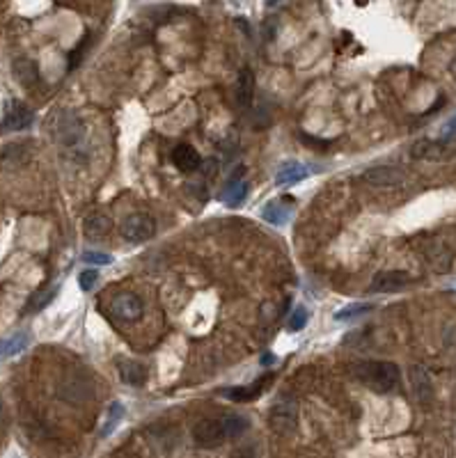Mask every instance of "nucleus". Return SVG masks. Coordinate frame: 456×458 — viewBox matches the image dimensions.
<instances>
[{
    "label": "nucleus",
    "mask_w": 456,
    "mask_h": 458,
    "mask_svg": "<svg viewBox=\"0 0 456 458\" xmlns=\"http://www.w3.org/2000/svg\"><path fill=\"white\" fill-rule=\"evenodd\" d=\"M269 424L273 431L282 433V436H287V433H294L296 424H298V408L292 399H282L276 406L271 408V415H269Z\"/></svg>",
    "instance_id": "39448f33"
},
{
    "label": "nucleus",
    "mask_w": 456,
    "mask_h": 458,
    "mask_svg": "<svg viewBox=\"0 0 456 458\" xmlns=\"http://www.w3.org/2000/svg\"><path fill=\"white\" fill-rule=\"evenodd\" d=\"M358 3H367V0H358Z\"/></svg>",
    "instance_id": "c9c22d12"
},
{
    "label": "nucleus",
    "mask_w": 456,
    "mask_h": 458,
    "mask_svg": "<svg viewBox=\"0 0 456 458\" xmlns=\"http://www.w3.org/2000/svg\"><path fill=\"white\" fill-rule=\"evenodd\" d=\"M51 131H53V138L60 143L62 147H78L83 140H85V124L80 122L78 115L73 113H57L53 122H51Z\"/></svg>",
    "instance_id": "f03ea898"
},
{
    "label": "nucleus",
    "mask_w": 456,
    "mask_h": 458,
    "mask_svg": "<svg viewBox=\"0 0 456 458\" xmlns=\"http://www.w3.org/2000/svg\"><path fill=\"white\" fill-rule=\"evenodd\" d=\"M438 140H441V143H445V145H450L452 140H456V115L443 124V129H441V138H438Z\"/></svg>",
    "instance_id": "c85d7f7f"
},
{
    "label": "nucleus",
    "mask_w": 456,
    "mask_h": 458,
    "mask_svg": "<svg viewBox=\"0 0 456 458\" xmlns=\"http://www.w3.org/2000/svg\"><path fill=\"white\" fill-rule=\"evenodd\" d=\"M351 373L358 378L362 385H367L371 392L387 394L399 387L401 371L394 362L385 360H362L351 366Z\"/></svg>",
    "instance_id": "f257e3e1"
},
{
    "label": "nucleus",
    "mask_w": 456,
    "mask_h": 458,
    "mask_svg": "<svg viewBox=\"0 0 456 458\" xmlns=\"http://www.w3.org/2000/svg\"><path fill=\"white\" fill-rule=\"evenodd\" d=\"M83 262H85V264H94V266H111L113 264V255L99 252V250H87V252H83Z\"/></svg>",
    "instance_id": "bb28decb"
},
{
    "label": "nucleus",
    "mask_w": 456,
    "mask_h": 458,
    "mask_svg": "<svg viewBox=\"0 0 456 458\" xmlns=\"http://www.w3.org/2000/svg\"><path fill=\"white\" fill-rule=\"evenodd\" d=\"M122 417H124V403L115 401L111 408H108V417H106V424H104V429H101V438L111 436V433L117 429V424L122 422Z\"/></svg>",
    "instance_id": "b1692460"
},
{
    "label": "nucleus",
    "mask_w": 456,
    "mask_h": 458,
    "mask_svg": "<svg viewBox=\"0 0 456 458\" xmlns=\"http://www.w3.org/2000/svg\"><path fill=\"white\" fill-rule=\"evenodd\" d=\"M97 280H99V273L94 269H85L78 275V285H80L83 291H92V287L97 285Z\"/></svg>",
    "instance_id": "cd10ccee"
},
{
    "label": "nucleus",
    "mask_w": 456,
    "mask_h": 458,
    "mask_svg": "<svg viewBox=\"0 0 456 458\" xmlns=\"http://www.w3.org/2000/svg\"><path fill=\"white\" fill-rule=\"evenodd\" d=\"M371 310H374V305L371 303H353V305H346L342 307V310H337L335 312V321H353V319H358V316H364V314H369Z\"/></svg>",
    "instance_id": "5701e85b"
},
{
    "label": "nucleus",
    "mask_w": 456,
    "mask_h": 458,
    "mask_svg": "<svg viewBox=\"0 0 456 458\" xmlns=\"http://www.w3.org/2000/svg\"><path fill=\"white\" fill-rule=\"evenodd\" d=\"M425 255H427V262L431 264V269L436 273H447L452 269V262H454V252L452 248L443 243V241H434V243H427L425 245Z\"/></svg>",
    "instance_id": "1a4fd4ad"
},
{
    "label": "nucleus",
    "mask_w": 456,
    "mask_h": 458,
    "mask_svg": "<svg viewBox=\"0 0 456 458\" xmlns=\"http://www.w3.org/2000/svg\"><path fill=\"white\" fill-rule=\"evenodd\" d=\"M172 163H175L177 170H181V172H195V170H200L202 156L197 154L195 147L177 145L175 149H172Z\"/></svg>",
    "instance_id": "4468645a"
},
{
    "label": "nucleus",
    "mask_w": 456,
    "mask_h": 458,
    "mask_svg": "<svg viewBox=\"0 0 456 458\" xmlns=\"http://www.w3.org/2000/svg\"><path fill=\"white\" fill-rule=\"evenodd\" d=\"M308 319H310L308 307H296V310L292 312V316L287 319V328L292 330V332L303 330L305 326H308Z\"/></svg>",
    "instance_id": "a878e982"
},
{
    "label": "nucleus",
    "mask_w": 456,
    "mask_h": 458,
    "mask_svg": "<svg viewBox=\"0 0 456 458\" xmlns=\"http://www.w3.org/2000/svg\"><path fill=\"white\" fill-rule=\"evenodd\" d=\"M225 427H227V436L229 440H236L238 436H243L250 427V422H248L243 415H225Z\"/></svg>",
    "instance_id": "393cba45"
},
{
    "label": "nucleus",
    "mask_w": 456,
    "mask_h": 458,
    "mask_svg": "<svg viewBox=\"0 0 456 458\" xmlns=\"http://www.w3.org/2000/svg\"><path fill=\"white\" fill-rule=\"evenodd\" d=\"M30 124H32V113L26 106L19 103V101H12L10 106H7L5 122H3V127L7 131H23V129H28Z\"/></svg>",
    "instance_id": "2eb2a0df"
},
{
    "label": "nucleus",
    "mask_w": 456,
    "mask_h": 458,
    "mask_svg": "<svg viewBox=\"0 0 456 458\" xmlns=\"http://www.w3.org/2000/svg\"><path fill=\"white\" fill-rule=\"evenodd\" d=\"M200 168H204V174H206V177H213L215 170H218V163H215V161H202Z\"/></svg>",
    "instance_id": "2f4dec72"
},
{
    "label": "nucleus",
    "mask_w": 456,
    "mask_h": 458,
    "mask_svg": "<svg viewBox=\"0 0 456 458\" xmlns=\"http://www.w3.org/2000/svg\"><path fill=\"white\" fill-rule=\"evenodd\" d=\"M156 234V220L149 213H131L122 222V236L129 243H145Z\"/></svg>",
    "instance_id": "20e7f679"
},
{
    "label": "nucleus",
    "mask_w": 456,
    "mask_h": 458,
    "mask_svg": "<svg viewBox=\"0 0 456 458\" xmlns=\"http://www.w3.org/2000/svg\"><path fill=\"white\" fill-rule=\"evenodd\" d=\"M308 177V168L298 161H287L285 165H280V170L276 174L278 186H294V183L303 181Z\"/></svg>",
    "instance_id": "a211bd4d"
},
{
    "label": "nucleus",
    "mask_w": 456,
    "mask_h": 458,
    "mask_svg": "<svg viewBox=\"0 0 456 458\" xmlns=\"http://www.w3.org/2000/svg\"><path fill=\"white\" fill-rule=\"evenodd\" d=\"M362 179L371 183V186L392 188V186H401L404 183V172L399 168H392V165H378V168L364 170Z\"/></svg>",
    "instance_id": "6e6552de"
},
{
    "label": "nucleus",
    "mask_w": 456,
    "mask_h": 458,
    "mask_svg": "<svg viewBox=\"0 0 456 458\" xmlns=\"http://www.w3.org/2000/svg\"><path fill=\"white\" fill-rule=\"evenodd\" d=\"M14 76L19 78L21 85L30 87L39 80V69H37L35 62L28 60V57H21V60L14 62Z\"/></svg>",
    "instance_id": "4be33fe9"
},
{
    "label": "nucleus",
    "mask_w": 456,
    "mask_h": 458,
    "mask_svg": "<svg viewBox=\"0 0 456 458\" xmlns=\"http://www.w3.org/2000/svg\"><path fill=\"white\" fill-rule=\"evenodd\" d=\"M301 143L310 145V147H314V149H321V152H323V149H326V147L330 145L328 140H319V138H312L310 133H301Z\"/></svg>",
    "instance_id": "c756f323"
},
{
    "label": "nucleus",
    "mask_w": 456,
    "mask_h": 458,
    "mask_svg": "<svg viewBox=\"0 0 456 458\" xmlns=\"http://www.w3.org/2000/svg\"><path fill=\"white\" fill-rule=\"evenodd\" d=\"M83 231H85L87 238H104L113 231V220L111 215H106L101 211L90 213L85 222H83Z\"/></svg>",
    "instance_id": "dca6fc26"
},
{
    "label": "nucleus",
    "mask_w": 456,
    "mask_h": 458,
    "mask_svg": "<svg viewBox=\"0 0 456 458\" xmlns=\"http://www.w3.org/2000/svg\"><path fill=\"white\" fill-rule=\"evenodd\" d=\"M413 278L404 271H383L378 273L369 285V294H397L411 287Z\"/></svg>",
    "instance_id": "423d86ee"
},
{
    "label": "nucleus",
    "mask_w": 456,
    "mask_h": 458,
    "mask_svg": "<svg viewBox=\"0 0 456 458\" xmlns=\"http://www.w3.org/2000/svg\"><path fill=\"white\" fill-rule=\"evenodd\" d=\"M266 5L269 7H276V5H280V0H266Z\"/></svg>",
    "instance_id": "f704fd0d"
},
{
    "label": "nucleus",
    "mask_w": 456,
    "mask_h": 458,
    "mask_svg": "<svg viewBox=\"0 0 456 458\" xmlns=\"http://www.w3.org/2000/svg\"><path fill=\"white\" fill-rule=\"evenodd\" d=\"M111 312H113L115 316H117L120 321L134 323V321L140 319V316H143L145 305H143V301H140V298L134 296V294H120V296H115V298H113V303H111Z\"/></svg>",
    "instance_id": "0eeeda50"
},
{
    "label": "nucleus",
    "mask_w": 456,
    "mask_h": 458,
    "mask_svg": "<svg viewBox=\"0 0 456 458\" xmlns=\"http://www.w3.org/2000/svg\"><path fill=\"white\" fill-rule=\"evenodd\" d=\"M450 71H452V76H454V80H456V55H454V60H452V64H450Z\"/></svg>",
    "instance_id": "72a5a7b5"
},
{
    "label": "nucleus",
    "mask_w": 456,
    "mask_h": 458,
    "mask_svg": "<svg viewBox=\"0 0 456 458\" xmlns=\"http://www.w3.org/2000/svg\"><path fill=\"white\" fill-rule=\"evenodd\" d=\"M262 218L269 224H278L280 227V224H287L294 218V209L292 206H285V202H269L262 209Z\"/></svg>",
    "instance_id": "aec40b11"
},
{
    "label": "nucleus",
    "mask_w": 456,
    "mask_h": 458,
    "mask_svg": "<svg viewBox=\"0 0 456 458\" xmlns=\"http://www.w3.org/2000/svg\"><path fill=\"white\" fill-rule=\"evenodd\" d=\"M120 369V378L129 385H145L147 382V366L140 364L138 360H120L117 362Z\"/></svg>",
    "instance_id": "f3484780"
},
{
    "label": "nucleus",
    "mask_w": 456,
    "mask_h": 458,
    "mask_svg": "<svg viewBox=\"0 0 456 458\" xmlns=\"http://www.w3.org/2000/svg\"><path fill=\"white\" fill-rule=\"evenodd\" d=\"M252 92H255V76L252 69H241L236 83V101L241 108H248L252 101Z\"/></svg>",
    "instance_id": "412c9836"
},
{
    "label": "nucleus",
    "mask_w": 456,
    "mask_h": 458,
    "mask_svg": "<svg viewBox=\"0 0 456 458\" xmlns=\"http://www.w3.org/2000/svg\"><path fill=\"white\" fill-rule=\"evenodd\" d=\"M243 172H245V168H236L234 177H229L225 188H222L220 199L227 206H241L243 199L248 197V181L243 179Z\"/></svg>",
    "instance_id": "9d476101"
},
{
    "label": "nucleus",
    "mask_w": 456,
    "mask_h": 458,
    "mask_svg": "<svg viewBox=\"0 0 456 458\" xmlns=\"http://www.w3.org/2000/svg\"><path fill=\"white\" fill-rule=\"evenodd\" d=\"M231 458H257V452H255V447H241L231 454Z\"/></svg>",
    "instance_id": "7c9ffc66"
},
{
    "label": "nucleus",
    "mask_w": 456,
    "mask_h": 458,
    "mask_svg": "<svg viewBox=\"0 0 456 458\" xmlns=\"http://www.w3.org/2000/svg\"><path fill=\"white\" fill-rule=\"evenodd\" d=\"M408 378H411V385H413V394L420 403H429L434 399V382H431V376L425 366L420 364H413L408 369Z\"/></svg>",
    "instance_id": "9b49d317"
},
{
    "label": "nucleus",
    "mask_w": 456,
    "mask_h": 458,
    "mask_svg": "<svg viewBox=\"0 0 456 458\" xmlns=\"http://www.w3.org/2000/svg\"><path fill=\"white\" fill-rule=\"evenodd\" d=\"M271 380H273V373H264V376L257 378L252 385L231 387V389H225L222 394H225L227 399H231V401H236V403H248V401H255V399H259L262 392H264V387H266Z\"/></svg>",
    "instance_id": "f8f14e48"
},
{
    "label": "nucleus",
    "mask_w": 456,
    "mask_h": 458,
    "mask_svg": "<svg viewBox=\"0 0 456 458\" xmlns=\"http://www.w3.org/2000/svg\"><path fill=\"white\" fill-rule=\"evenodd\" d=\"M273 362H276V355H271V353H266V355H264V357H262V364H273Z\"/></svg>",
    "instance_id": "473e14b6"
},
{
    "label": "nucleus",
    "mask_w": 456,
    "mask_h": 458,
    "mask_svg": "<svg viewBox=\"0 0 456 458\" xmlns=\"http://www.w3.org/2000/svg\"><path fill=\"white\" fill-rule=\"evenodd\" d=\"M413 158H427V161H443V158L452 156L450 145L441 143V140H420L413 145Z\"/></svg>",
    "instance_id": "ddd939ff"
},
{
    "label": "nucleus",
    "mask_w": 456,
    "mask_h": 458,
    "mask_svg": "<svg viewBox=\"0 0 456 458\" xmlns=\"http://www.w3.org/2000/svg\"><path fill=\"white\" fill-rule=\"evenodd\" d=\"M193 440L197 447L202 449H213L220 447L227 436V427H225V417H204L193 427Z\"/></svg>",
    "instance_id": "7ed1b4c3"
},
{
    "label": "nucleus",
    "mask_w": 456,
    "mask_h": 458,
    "mask_svg": "<svg viewBox=\"0 0 456 458\" xmlns=\"http://www.w3.org/2000/svg\"><path fill=\"white\" fill-rule=\"evenodd\" d=\"M30 344V335L28 332H16V335H10L5 339H0V362L10 360V357L23 353Z\"/></svg>",
    "instance_id": "6ab92c4d"
}]
</instances>
